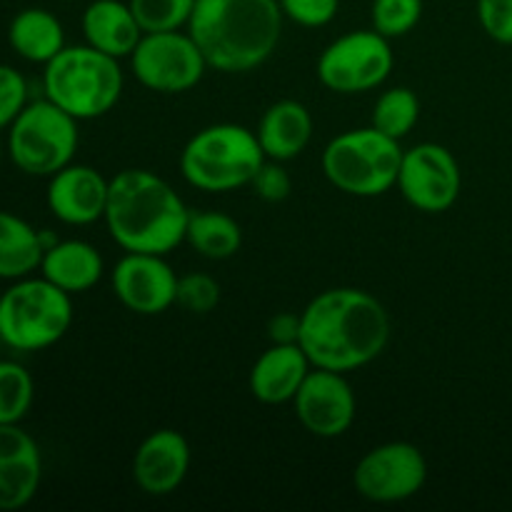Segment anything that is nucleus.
I'll return each instance as SVG.
<instances>
[{
    "mask_svg": "<svg viewBox=\"0 0 512 512\" xmlns=\"http://www.w3.org/2000/svg\"><path fill=\"white\" fill-rule=\"evenodd\" d=\"M0 160H3V143H0Z\"/></svg>",
    "mask_w": 512,
    "mask_h": 512,
    "instance_id": "f704fd0d",
    "label": "nucleus"
},
{
    "mask_svg": "<svg viewBox=\"0 0 512 512\" xmlns=\"http://www.w3.org/2000/svg\"><path fill=\"white\" fill-rule=\"evenodd\" d=\"M115 298L138 315H160L175 305L178 275L165 255L125 253L110 273Z\"/></svg>",
    "mask_w": 512,
    "mask_h": 512,
    "instance_id": "4468645a",
    "label": "nucleus"
},
{
    "mask_svg": "<svg viewBox=\"0 0 512 512\" xmlns=\"http://www.w3.org/2000/svg\"><path fill=\"white\" fill-rule=\"evenodd\" d=\"M45 245L28 220L0 210V280H20L40 270Z\"/></svg>",
    "mask_w": 512,
    "mask_h": 512,
    "instance_id": "5701e85b",
    "label": "nucleus"
},
{
    "mask_svg": "<svg viewBox=\"0 0 512 512\" xmlns=\"http://www.w3.org/2000/svg\"><path fill=\"white\" fill-rule=\"evenodd\" d=\"M8 130L10 160L33 178H50L78 153V120L48 98L25 105Z\"/></svg>",
    "mask_w": 512,
    "mask_h": 512,
    "instance_id": "6e6552de",
    "label": "nucleus"
},
{
    "mask_svg": "<svg viewBox=\"0 0 512 512\" xmlns=\"http://www.w3.org/2000/svg\"><path fill=\"white\" fill-rule=\"evenodd\" d=\"M425 480H428V460L418 445L405 440L368 450L353 473V485L360 498L378 505L415 498L423 490Z\"/></svg>",
    "mask_w": 512,
    "mask_h": 512,
    "instance_id": "9b49d317",
    "label": "nucleus"
},
{
    "mask_svg": "<svg viewBox=\"0 0 512 512\" xmlns=\"http://www.w3.org/2000/svg\"><path fill=\"white\" fill-rule=\"evenodd\" d=\"M185 243L208 260H228L243 245V228L228 213H218V210H190Z\"/></svg>",
    "mask_w": 512,
    "mask_h": 512,
    "instance_id": "b1692460",
    "label": "nucleus"
},
{
    "mask_svg": "<svg viewBox=\"0 0 512 512\" xmlns=\"http://www.w3.org/2000/svg\"><path fill=\"white\" fill-rule=\"evenodd\" d=\"M423 18V0H373V30L388 40L413 33Z\"/></svg>",
    "mask_w": 512,
    "mask_h": 512,
    "instance_id": "cd10ccee",
    "label": "nucleus"
},
{
    "mask_svg": "<svg viewBox=\"0 0 512 512\" xmlns=\"http://www.w3.org/2000/svg\"><path fill=\"white\" fill-rule=\"evenodd\" d=\"M43 480L38 443L20 425H0V512H15L35 498Z\"/></svg>",
    "mask_w": 512,
    "mask_h": 512,
    "instance_id": "f3484780",
    "label": "nucleus"
},
{
    "mask_svg": "<svg viewBox=\"0 0 512 512\" xmlns=\"http://www.w3.org/2000/svg\"><path fill=\"white\" fill-rule=\"evenodd\" d=\"M188 218V205L173 185L150 170H120L110 180L103 220L125 253H173L185 243Z\"/></svg>",
    "mask_w": 512,
    "mask_h": 512,
    "instance_id": "f03ea898",
    "label": "nucleus"
},
{
    "mask_svg": "<svg viewBox=\"0 0 512 512\" xmlns=\"http://www.w3.org/2000/svg\"><path fill=\"white\" fill-rule=\"evenodd\" d=\"M463 188V173L445 145L418 143L403 150L398 190L405 203L420 213H445L453 208Z\"/></svg>",
    "mask_w": 512,
    "mask_h": 512,
    "instance_id": "f8f14e48",
    "label": "nucleus"
},
{
    "mask_svg": "<svg viewBox=\"0 0 512 512\" xmlns=\"http://www.w3.org/2000/svg\"><path fill=\"white\" fill-rule=\"evenodd\" d=\"M300 335V315L278 313L268 323V338L273 343H298Z\"/></svg>",
    "mask_w": 512,
    "mask_h": 512,
    "instance_id": "72a5a7b5",
    "label": "nucleus"
},
{
    "mask_svg": "<svg viewBox=\"0 0 512 512\" xmlns=\"http://www.w3.org/2000/svg\"><path fill=\"white\" fill-rule=\"evenodd\" d=\"M395 65L393 48L378 30H350L335 38L318 58V78L328 90L358 95L375 90L390 78Z\"/></svg>",
    "mask_w": 512,
    "mask_h": 512,
    "instance_id": "1a4fd4ad",
    "label": "nucleus"
},
{
    "mask_svg": "<svg viewBox=\"0 0 512 512\" xmlns=\"http://www.w3.org/2000/svg\"><path fill=\"white\" fill-rule=\"evenodd\" d=\"M125 75L120 60L93 45H65L45 63L43 93L75 120H95L118 105Z\"/></svg>",
    "mask_w": 512,
    "mask_h": 512,
    "instance_id": "20e7f679",
    "label": "nucleus"
},
{
    "mask_svg": "<svg viewBox=\"0 0 512 512\" xmlns=\"http://www.w3.org/2000/svg\"><path fill=\"white\" fill-rule=\"evenodd\" d=\"M190 470V445L183 433L153 430L133 455V480L150 498H165L185 483Z\"/></svg>",
    "mask_w": 512,
    "mask_h": 512,
    "instance_id": "dca6fc26",
    "label": "nucleus"
},
{
    "mask_svg": "<svg viewBox=\"0 0 512 512\" xmlns=\"http://www.w3.org/2000/svg\"><path fill=\"white\" fill-rule=\"evenodd\" d=\"M143 33H170L188 28L195 0H128Z\"/></svg>",
    "mask_w": 512,
    "mask_h": 512,
    "instance_id": "bb28decb",
    "label": "nucleus"
},
{
    "mask_svg": "<svg viewBox=\"0 0 512 512\" xmlns=\"http://www.w3.org/2000/svg\"><path fill=\"white\" fill-rule=\"evenodd\" d=\"M220 303V283L208 273H188L178 278L175 305L195 315L213 313Z\"/></svg>",
    "mask_w": 512,
    "mask_h": 512,
    "instance_id": "c85d7f7f",
    "label": "nucleus"
},
{
    "mask_svg": "<svg viewBox=\"0 0 512 512\" xmlns=\"http://www.w3.org/2000/svg\"><path fill=\"white\" fill-rule=\"evenodd\" d=\"M60 3H73V0H60Z\"/></svg>",
    "mask_w": 512,
    "mask_h": 512,
    "instance_id": "c9c22d12",
    "label": "nucleus"
},
{
    "mask_svg": "<svg viewBox=\"0 0 512 512\" xmlns=\"http://www.w3.org/2000/svg\"><path fill=\"white\" fill-rule=\"evenodd\" d=\"M478 20L490 40L512 45V0H478Z\"/></svg>",
    "mask_w": 512,
    "mask_h": 512,
    "instance_id": "2f4dec72",
    "label": "nucleus"
},
{
    "mask_svg": "<svg viewBox=\"0 0 512 512\" xmlns=\"http://www.w3.org/2000/svg\"><path fill=\"white\" fill-rule=\"evenodd\" d=\"M250 188L255 190L258 198L268 200V203H283L290 195V190H293V180H290L283 163H278V160H265L263 168L258 170V175L250 183Z\"/></svg>",
    "mask_w": 512,
    "mask_h": 512,
    "instance_id": "473e14b6",
    "label": "nucleus"
},
{
    "mask_svg": "<svg viewBox=\"0 0 512 512\" xmlns=\"http://www.w3.org/2000/svg\"><path fill=\"white\" fill-rule=\"evenodd\" d=\"M293 408L310 435L333 440L353 428L358 400L345 373L313 368L295 393Z\"/></svg>",
    "mask_w": 512,
    "mask_h": 512,
    "instance_id": "ddd939ff",
    "label": "nucleus"
},
{
    "mask_svg": "<svg viewBox=\"0 0 512 512\" xmlns=\"http://www.w3.org/2000/svg\"><path fill=\"white\" fill-rule=\"evenodd\" d=\"M10 48L28 63H50L65 48L63 23L45 8H25L10 20Z\"/></svg>",
    "mask_w": 512,
    "mask_h": 512,
    "instance_id": "4be33fe9",
    "label": "nucleus"
},
{
    "mask_svg": "<svg viewBox=\"0 0 512 512\" xmlns=\"http://www.w3.org/2000/svg\"><path fill=\"white\" fill-rule=\"evenodd\" d=\"M265 160L253 130L238 123H215L185 143L180 173L203 193H233L253 183Z\"/></svg>",
    "mask_w": 512,
    "mask_h": 512,
    "instance_id": "39448f33",
    "label": "nucleus"
},
{
    "mask_svg": "<svg viewBox=\"0 0 512 512\" xmlns=\"http://www.w3.org/2000/svg\"><path fill=\"white\" fill-rule=\"evenodd\" d=\"M390 315L375 295L360 288H330L300 313L298 345L313 368L353 373L385 353Z\"/></svg>",
    "mask_w": 512,
    "mask_h": 512,
    "instance_id": "f257e3e1",
    "label": "nucleus"
},
{
    "mask_svg": "<svg viewBox=\"0 0 512 512\" xmlns=\"http://www.w3.org/2000/svg\"><path fill=\"white\" fill-rule=\"evenodd\" d=\"M420 120V100L405 85L385 90L373 108V128L380 133L390 135L395 140H403L405 135L413 133V128Z\"/></svg>",
    "mask_w": 512,
    "mask_h": 512,
    "instance_id": "393cba45",
    "label": "nucleus"
},
{
    "mask_svg": "<svg viewBox=\"0 0 512 512\" xmlns=\"http://www.w3.org/2000/svg\"><path fill=\"white\" fill-rule=\"evenodd\" d=\"M278 5L300 28H325L340 10V0H278Z\"/></svg>",
    "mask_w": 512,
    "mask_h": 512,
    "instance_id": "c756f323",
    "label": "nucleus"
},
{
    "mask_svg": "<svg viewBox=\"0 0 512 512\" xmlns=\"http://www.w3.org/2000/svg\"><path fill=\"white\" fill-rule=\"evenodd\" d=\"M313 363L298 343H273L250 368L248 388L263 405L293 403Z\"/></svg>",
    "mask_w": 512,
    "mask_h": 512,
    "instance_id": "a211bd4d",
    "label": "nucleus"
},
{
    "mask_svg": "<svg viewBox=\"0 0 512 512\" xmlns=\"http://www.w3.org/2000/svg\"><path fill=\"white\" fill-rule=\"evenodd\" d=\"M255 135L265 158L288 163L308 148L313 138V115L298 100H278L263 113Z\"/></svg>",
    "mask_w": 512,
    "mask_h": 512,
    "instance_id": "6ab92c4d",
    "label": "nucleus"
},
{
    "mask_svg": "<svg viewBox=\"0 0 512 512\" xmlns=\"http://www.w3.org/2000/svg\"><path fill=\"white\" fill-rule=\"evenodd\" d=\"M323 173L333 188L353 198H378L398 185L403 148L378 128H355L335 135L323 150Z\"/></svg>",
    "mask_w": 512,
    "mask_h": 512,
    "instance_id": "0eeeda50",
    "label": "nucleus"
},
{
    "mask_svg": "<svg viewBox=\"0 0 512 512\" xmlns=\"http://www.w3.org/2000/svg\"><path fill=\"white\" fill-rule=\"evenodd\" d=\"M203 50L193 35L183 30L143 33L130 53V70L143 88L163 95H180L193 90L208 70Z\"/></svg>",
    "mask_w": 512,
    "mask_h": 512,
    "instance_id": "9d476101",
    "label": "nucleus"
},
{
    "mask_svg": "<svg viewBox=\"0 0 512 512\" xmlns=\"http://www.w3.org/2000/svg\"><path fill=\"white\" fill-rule=\"evenodd\" d=\"M80 28H83L85 43L118 60L130 58L135 45L143 38V30L130 10V3H123V0H93L85 8Z\"/></svg>",
    "mask_w": 512,
    "mask_h": 512,
    "instance_id": "aec40b11",
    "label": "nucleus"
},
{
    "mask_svg": "<svg viewBox=\"0 0 512 512\" xmlns=\"http://www.w3.org/2000/svg\"><path fill=\"white\" fill-rule=\"evenodd\" d=\"M110 180L93 165H65L48 183V208L60 223L93 225L105 218Z\"/></svg>",
    "mask_w": 512,
    "mask_h": 512,
    "instance_id": "2eb2a0df",
    "label": "nucleus"
},
{
    "mask_svg": "<svg viewBox=\"0 0 512 512\" xmlns=\"http://www.w3.org/2000/svg\"><path fill=\"white\" fill-rule=\"evenodd\" d=\"M278 0H195L188 33L220 73H250L278 50L283 35Z\"/></svg>",
    "mask_w": 512,
    "mask_h": 512,
    "instance_id": "7ed1b4c3",
    "label": "nucleus"
},
{
    "mask_svg": "<svg viewBox=\"0 0 512 512\" xmlns=\"http://www.w3.org/2000/svg\"><path fill=\"white\" fill-rule=\"evenodd\" d=\"M35 383L28 370L13 360H0V425H20L30 413Z\"/></svg>",
    "mask_w": 512,
    "mask_h": 512,
    "instance_id": "a878e982",
    "label": "nucleus"
},
{
    "mask_svg": "<svg viewBox=\"0 0 512 512\" xmlns=\"http://www.w3.org/2000/svg\"><path fill=\"white\" fill-rule=\"evenodd\" d=\"M105 273L103 255L85 240H58L50 245L40 263V275L70 295L88 293Z\"/></svg>",
    "mask_w": 512,
    "mask_h": 512,
    "instance_id": "412c9836",
    "label": "nucleus"
},
{
    "mask_svg": "<svg viewBox=\"0 0 512 512\" xmlns=\"http://www.w3.org/2000/svg\"><path fill=\"white\" fill-rule=\"evenodd\" d=\"M25 105H28V83L23 73L0 63V130L10 128Z\"/></svg>",
    "mask_w": 512,
    "mask_h": 512,
    "instance_id": "7c9ffc66",
    "label": "nucleus"
},
{
    "mask_svg": "<svg viewBox=\"0 0 512 512\" xmlns=\"http://www.w3.org/2000/svg\"><path fill=\"white\" fill-rule=\"evenodd\" d=\"M73 325V300L50 280L20 278L0 295V343L38 353L60 343Z\"/></svg>",
    "mask_w": 512,
    "mask_h": 512,
    "instance_id": "423d86ee",
    "label": "nucleus"
}]
</instances>
